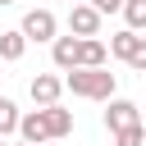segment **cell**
<instances>
[{"instance_id":"cell-1","label":"cell","mask_w":146,"mask_h":146,"mask_svg":"<svg viewBox=\"0 0 146 146\" xmlns=\"http://www.w3.org/2000/svg\"><path fill=\"white\" fill-rule=\"evenodd\" d=\"M64 87H68L73 96H87V100H110L114 87H119V78H114L105 64H100V68H82V64H73L68 78H64Z\"/></svg>"},{"instance_id":"cell-2","label":"cell","mask_w":146,"mask_h":146,"mask_svg":"<svg viewBox=\"0 0 146 146\" xmlns=\"http://www.w3.org/2000/svg\"><path fill=\"white\" fill-rule=\"evenodd\" d=\"M68 32H73V36H96V32H100V9H91L87 0L68 5Z\"/></svg>"},{"instance_id":"cell-3","label":"cell","mask_w":146,"mask_h":146,"mask_svg":"<svg viewBox=\"0 0 146 146\" xmlns=\"http://www.w3.org/2000/svg\"><path fill=\"white\" fill-rule=\"evenodd\" d=\"M55 27H59V23H55V14H50V9H27L18 32H23L27 41H50V36H55Z\"/></svg>"},{"instance_id":"cell-4","label":"cell","mask_w":146,"mask_h":146,"mask_svg":"<svg viewBox=\"0 0 146 146\" xmlns=\"http://www.w3.org/2000/svg\"><path fill=\"white\" fill-rule=\"evenodd\" d=\"M23 141H32V146H46L50 141V132H46V114L41 110H32V114H18V128H14Z\"/></svg>"},{"instance_id":"cell-5","label":"cell","mask_w":146,"mask_h":146,"mask_svg":"<svg viewBox=\"0 0 146 146\" xmlns=\"http://www.w3.org/2000/svg\"><path fill=\"white\" fill-rule=\"evenodd\" d=\"M27 91H32V100H36V105H55V100H59V91H64V78H55V73H36Z\"/></svg>"},{"instance_id":"cell-6","label":"cell","mask_w":146,"mask_h":146,"mask_svg":"<svg viewBox=\"0 0 146 146\" xmlns=\"http://www.w3.org/2000/svg\"><path fill=\"white\" fill-rule=\"evenodd\" d=\"M128 123H141L137 105H132V100H114V96H110V110H105V128L114 132V128H128Z\"/></svg>"},{"instance_id":"cell-7","label":"cell","mask_w":146,"mask_h":146,"mask_svg":"<svg viewBox=\"0 0 146 146\" xmlns=\"http://www.w3.org/2000/svg\"><path fill=\"white\" fill-rule=\"evenodd\" d=\"M41 114H46V132L50 137H68L73 132V110H64L59 100L55 105H41Z\"/></svg>"},{"instance_id":"cell-8","label":"cell","mask_w":146,"mask_h":146,"mask_svg":"<svg viewBox=\"0 0 146 146\" xmlns=\"http://www.w3.org/2000/svg\"><path fill=\"white\" fill-rule=\"evenodd\" d=\"M50 59H55V68H73L78 64V36L68 32V36H50Z\"/></svg>"},{"instance_id":"cell-9","label":"cell","mask_w":146,"mask_h":146,"mask_svg":"<svg viewBox=\"0 0 146 146\" xmlns=\"http://www.w3.org/2000/svg\"><path fill=\"white\" fill-rule=\"evenodd\" d=\"M105 59H110L105 41H96V36H78V64H82V68H100Z\"/></svg>"},{"instance_id":"cell-10","label":"cell","mask_w":146,"mask_h":146,"mask_svg":"<svg viewBox=\"0 0 146 146\" xmlns=\"http://www.w3.org/2000/svg\"><path fill=\"white\" fill-rule=\"evenodd\" d=\"M23 50H27V36H23L18 27H14V32H0V59H5V64H18Z\"/></svg>"},{"instance_id":"cell-11","label":"cell","mask_w":146,"mask_h":146,"mask_svg":"<svg viewBox=\"0 0 146 146\" xmlns=\"http://www.w3.org/2000/svg\"><path fill=\"white\" fill-rule=\"evenodd\" d=\"M132 46H137V32H132V27H123V32H114V36H110V55H114V59H123V64H128Z\"/></svg>"},{"instance_id":"cell-12","label":"cell","mask_w":146,"mask_h":146,"mask_svg":"<svg viewBox=\"0 0 146 146\" xmlns=\"http://www.w3.org/2000/svg\"><path fill=\"white\" fill-rule=\"evenodd\" d=\"M110 137H114V146H146V128H141V123H128V128H114Z\"/></svg>"},{"instance_id":"cell-13","label":"cell","mask_w":146,"mask_h":146,"mask_svg":"<svg viewBox=\"0 0 146 146\" xmlns=\"http://www.w3.org/2000/svg\"><path fill=\"white\" fill-rule=\"evenodd\" d=\"M119 9H123V18H128V27H132V32H137V27H146V0H123Z\"/></svg>"},{"instance_id":"cell-14","label":"cell","mask_w":146,"mask_h":146,"mask_svg":"<svg viewBox=\"0 0 146 146\" xmlns=\"http://www.w3.org/2000/svg\"><path fill=\"white\" fill-rule=\"evenodd\" d=\"M14 128H18V105H14V100H9V96H0V132H5V137H9V132H14Z\"/></svg>"},{"instance_id":"cell-15","label":"cell","mask_w":146,"mask_h":146,"mask_svg":"<svg viewBox=\"0 0 146 146\" xmlns=\"http://www.w3.org/2000/svg\"><path fill=\"white\" fill-rule=\"evenodd\" d=\"M128 64H132L137 73H146V36H137V46H132V55H128Z\"/></svg>"},{"instance_id":"cell-16","label":"cell","mask_w":146,"mask_h":146,"mask_svg":"<svg viewBox=\"0 0 146 146\" xmlns=\"http://www.w3.org/2000/svg\"><path fill=\"white\" fill-rule=\"evenodd\" d=\"M87 5H91V9H100V14H114L123 0H87Z\"/></svg>"},{"instance_id":"cell-17","label":"cell","mask_w":146,"mask_h":146,"mask_svg":"<svg viewBox=\"0 0 146 146\" xmlns=\"http://www.w3.org/2000/svg\"><path fill=\"white\" fill-rule=\"evenodd\" d=\"M18 146H32V141H18Z\"/></svg>"},{"instance_id":"cell-18","label":"cell","mask_w":146,"mask_h":146,"mask_svg":"<svg viewBox=\"0 0 146 146\" xmlns=\"http://www.w3.org/2000/svg\"><path fill=\"white\" fill-rule=\"evenodd\" d=\"M0 5H14V0H0Z\"/></svg>"},{"instance_id":"cell-19","label":"cell","mask_w":146,"mask_h":146,"mask_svg":"<svg viewBox=\"0 0 146 146\" xmlns=\"http://www.w3.org/2000/svg\"><path fill=\"white\" fill-rule=\"evenodd\" d=\"M0 146H5V132H0Z\"/></svg>"},{"instance_id":"cell-20","label":"cell","mask_w":146,"mask_h":146,"mask_svg":"<svg viewBox=\"0 0 146 146\" xmlns=\"http://www.w3.org/2000/svg\"><path fill=\"white\" fill-rule=\"evenodd\" d=\"M68 5H78V0H68Z\"/></svg>"}]
</instances>
